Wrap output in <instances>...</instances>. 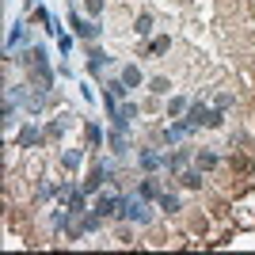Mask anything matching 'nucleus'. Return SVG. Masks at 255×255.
<instances>
[{"label":"nucleus","mask_w":255,"mask_h":255,"mask_svg":"<svg viewBox=\"0 0 255 255\" xmlns=\"http://www.w3.org/2000/svg\"><path fill=\"white\" fill-rule=\"evenodd\" d=\"M183 118H187L194 129H202V126H206V129H221V126H225V111H217V107H206L202 99H194V103L187 107V115H183Z\"/></svg>","instance_id":"1"},{"label":"nucleus","mask_w":255,"mask_h":255,"mask_svg":"<svg viewBox=\"0 0 255 255\" xmlns=\"http://www.w3.org/2000/svg\"><path fill=\"white\" fill-rule=\"evenodd\" d=\"M92 210H96L99 217H107V221H118V217H122V210H126V194H118V191H99L96 202H92Z\"/></svg>","instance_id":"2"},{"label":"nucleus","mask_w":255,"mask_h":255,"mask_svg":"<svg viewBox=\"0 0 255 255\" xmlns=\"http://www.w3.org/2000/svg\"><path fill=\"white\" fill-rule=\"evenodd\" d=\"M152 206H156V202H145V198L133 191V194L126 198V210H122V217H118V221H129V225H149V221H152Z\"/></svg>","instance_id":"3"},{"label":"nucleus","mask_w":255,"mask_h":255,"mask_svg":"<svg viewBox=\"0 0 255 255\" xmlns=\"http://www.w3.org/2000/svg\"><path fill=\"white\" fill-rule=\"evenodd\" d=\"M69 27H73L76 42H99V38H103V27H99V19H84L76 8L69 11Z\"/></svg>","instance_id":"4"},{"label":"nucleus","mask_w":255,"mask_h":255,"mask_svg":"<svg viewBox=\"0 0 255 255\" xmlns=\"http://www.w3.org/2000/svg\"><path fill=\"white\" fill-rule=\"evenodd\" d=\"M84 50H88V65H84V69H88V76H103L107 69L115 65V57H111V53H103L96 42H84Z\"/></svg>","instance_id":"5"},{"label":"nucleus","mask_w":255,"mask_h":255,"mask_svg":"<svg viewBox=\"0 0 255 255\" xmlns=\"http://www.w3.org/2000/svg\"><path fill=\"white\" fill-rule=\"evenodd\" d=\"M15 145H19V149H42V145H46V129L38 126V122H23Z\"/></svg>","instance_id":"6"},{"label":"nucleus","mask_w":255,"mask_h":255,"mask_svg":"<svg viewBox=\"0 0 255 255\" xmlns=\"http://www.w3.org/2000/svg\"><path fill=\"white\" fill-rule=\"evenodd\" d=\"M194 164V149H183V145H175V149L164 156V168H168V175H179L183 168H191Z\"/></svg>","instance_id":"7"},{"label":"nucleus","mask_w":255,"mask_h":255,"mask_svg":"<svg viewBox=\"0 0 255 255\" xmlns=\"http://www.w3.org/2000/svg\"><path fill=\"white\" fill-rule=\"evenodd\" d=\"M137 168L141 171H160V168H164V156H160L156 145H145V149L137 152Z\"/></svg>","instance_id":"8"},{"label":"nucleus","mask_w":255,"mask_h":255,"mask_svg":"<svg viewBox=\"0 0 255 255\" xmlns=\"http://www.w3.org/2000/svg\"><path fill=\"white\" fill-rule=\"evenodd\" d=\"M137 194L145 198V202H156L160 194H164V187L156 183V171H145V179L137 183Z\"/></svg>","instance_id":"9"},{"label":"nucleus","mask_w":255,"mask_h":255,"mask_svg":"<svg viewBox=\"0 0 255 255\" xmlns=\"http://www.w3.org/2000/svg\"><path fill=\"white\" fill-rule=\"evenodd\" d=\"M175 179H179V187H187V191H198V187L206 183V171L198 168V164H194V168H183L179 175H175Z\"/></svg>","instance_id":"10"},{"label":"nucleus","mask_w":255,"mask_h":255,"mask_svg":"<svg viewBox=\"0 0 255 255\" xmlns=\"http://www.w3.org/2000/svg\"><path fill=\"white\" fill-rule=\"evenodd\" d=\"M84 141H88V149L96 152V149H103L107 145V137H103V129L92 122V118H84Z\"/></svg>","instance_id":"11"},{"label":"nucleus","mask_w":255,"mask_h":255,"mask_svg":"<svg viewBox=\"0 0 255 255\" xmlns=\"http://www.w3.org/2000/svg\"><path fill=\"white\" fill-rule=\"evenodd\" d=\"M156 206H160V213H168V217H175V213L183 210V198H179V194H171V191H164V194L156 198Z\"/></svg>","instance_id":"12"},{"label":"nucleus","mask_w":255,"mask_h":255,"mask_svg":"<svg viewBox=\"0 0 255 255\" xmlns=\"http://www.w3.org/2000/svg\"><path fill=\"white\" fill-rule=\"evenodd\" d=\"M107 149L115 152V156H126L129 152V133H115V129H111V133H107Z\"/></svg>","instance_id":"13"},{"label":"nucleus","mask_w":255,"mask_h":255,"mask_svg":"<svg viewBox=\"0 0 255 255\" xmlns=\"http://www.w3.org/2000/svg\"><path fill=\"white\" fill-rule=\"evenodd\" d=\"M194 164H198L202 171H213L217 164H221V156H217L213 149H194Z\"/></svg>","instance_id":"14"},{"label":"nucleus","mask_w":255,"mask_h":255,"mask_svg":"<svg viewBox=\"0 0 255 255\" xmlns=\"http://www.w3.org/2000/svg\"><path fill=\"white\" fill-rule=\"evenodd\" d=\"M118 76H122L129 88H141V84H145V73H141V65H122V69H118Z\"/></svg>","instance_id":"15"},{"label":"nucleus","mask_w":255,"mask_h":255,"mask_svg":"<svg viewBox=\"0 0 255 255\" xmlns=\"http://www.w3.org/2000/svg\"><path fill=\"white\" fill-rule=\"evenodd\" d=\"M168 50H171V38H168V34H156V38L145 46V57H164Z\"/></svg>","instance_id":"16"},{"label":"nucleus","mask_w":255,"mask_h":255,"mask_svg":"<svg viewBox=\"0 0 255 255\" xmlns=\"http://www.w3.org/2000/svg\"><path fill=\"white\" fill-rule=\"evenodd\" d=\"M80 164H84V149H65L61 152V168L65 171H76Z\"/></svg>","instance_id":"17"},{"label":"nucleus","mask_w":255,"mask_h":255,"mask_svg":"<svg viewBox=\"0 0 255 255\" xmlns=\"http://www.w3.org/2000/svg\"><path fill=\"white\" fill-rule=\"evenodd\" d=\"M187 107H191V99H187V96H171L164 111H168V118H183V115H187Z\"/></svg>","instance_id":"18"},{"label":"nucleus","mask_w":255,"mask_h":255,"mask_svg":"<svg viewBox=\"0 0 255 255\" xmlns=\"http://www.w3.org/2000/svg\"><path fill=\"white\" fill-rule=\"evenodd\" d=\"M149 92H152V96H171L175 84H171V76H152V80H149Z\"/></svg>","instance_id":"19"},{"label":"nucleus","mask_w":255,"mask_h":255,"mask_svg":"<svg viewBox=\"0 0 255 255\" xmlns=\"http://www.w3.org/2000/svg\"><path fill=\"white\" fill-rule=\"evenodd\" d=\"M133 34H141V38H149V34H152V15H149V11H141L137 19H133Z\"/></svg>","instance_id":"20"},{"label":"nucleus","mask_w":255,"mask_h":255,"mask_svg":"<svg viewBox=\"0 0 255 255\" xmlns=\"http://www.w3.org/2000/svg\"><path fill=\"white\" fill-rule=\"evenodd\" d=\"M84 11H88V19H99L107 11V0H84Z\"/></svg>","instance_id":"21"},{"label":"nucleus","mask_w":255,"mask_h":255,"mask_svg":"<svg viewBox=\"0 0 255 255\" xmlns=\"http://www.w3.org/2000/svg\"><path fill=\"white\" fill-rule=\"evenodd\" d=\"M213 107H217V111H229V107H236V96L233 92H221V96L213 99Z\"/></svg>","instance_id":"22"},{"label":"nucleus","mask_w":255,"mask_h":255,"mask_svg":"<svg viewBox=\"0 0 255 255\" xmlns=\"http://www.w3.org/2000/svg\"><path fill=\"white\" fill-rule=\"evenodd\" d=\"M57 50H61L65 57H69V50H73V38H69V34H65V31L57 34Z\"/></svg>","instance_id":"23"},{"label":"nucleus","mask_w":255,"mask_h":255,"mask_svg":"<svg viewBox=\"0 0 255 255\" xmlns=\"http://www.w3.org/2000/svg\"><path fill=\"white\" fill-rule=\"evenodd\" d=\"M122 115L133 122V118H137V103H129V99H126V103H122Z\"/></svg>","instance_id":"24"}]
</instances>
